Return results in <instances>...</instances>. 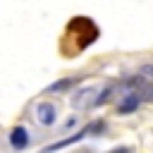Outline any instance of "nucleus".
Listing matches in <instances>:
<instances>
[{
  "instance_id": "nucleus-2",
  "label": "nucleus",
  "mask_w": 153,
  "mask_h": 153,
  "mask_svg": "<svg viewBox=\"0 0 153 153\" xmlns=\"http://www.w3.org/2000/svg\"><path fill=\"white\" fill-rule=\"evenodd\" d=\"M127 84L131 86V88H136V96L143 100H153V84H148V81H143V79H127Z\"/></svg>"
},
{
  "instance_id": "nucleus-1",
  "label": "nucleus",
  "mask_w": 153,
  "mask_h": 153,
  "mask_svg": "<svg viewBox=\"0 0 153 153\" xmlns=\"http://www.w3.org/2000/svg\"><path fill=\"white\" fill-rule=\"evenodd\" d=\"M55 117H57V110H55V105H53V103H41V105L36 108V120H38L43 127L53 124V122H55Z\"/></svg>"
},
{
  "instance_id": "nucleus-3",
  "label": "nucleus",
  "mask_w": 153,
  "mask_h": 153,
  "mask_svg": "<svg viewBox=\"0 0 153 153\" xmlns=\"http://www.w3.org/2000/svg\"><path fill=\"white\" fill-rule=\"evenodd\" d=\"M10 143H12L14 148H24V146L29 143V134H26V129H24V127H14V129L10 131Z\"/></svg>"
},
{
  "instance_id": "nucleus-5",
  "label": "nucleus",
  "mask_w": 153,
  "mask_h": 153,
  "mask_svg": "<svg viewBox=\"0 0 153 153\" xmlns=\"http://www.w3.org/2000/svg\"><path fill=\"white\" fill-rule=\"evenodd\" d=\"M96 93V88H86V91H79L74 98H72V105L74 108H84V105H88V103H93L91 100V96Z\"/></svg>"
},
{
  "instance_id": "nucleus-7",
  "label": "nucleus",
  "mask_w": 153,
  "mask_h": 153,
  "mask_svg": "<svg viewBox=\"0 0 153 153\" xmlns=\"http://www.w3.org/2000/svg\"><path fill=\"white\" fill-rule=\"evenodd\" d=\"M141 74L143 76H153V65H143L141 67Z\"/></svg>"
},
{
  "instance_id": "nucleus-6",
  "label": "nucleus",
  "mask_w": 153,
  "mask_h": 153,
  "mask_svg": "<svg viewBox=\"0 0 153 153\" xmlns=\"http://www.w3.org/2000/svg\"><path fill=\"white\" fill-rule=\"evenodd\" d=\"M76 81H79V76H72V79H62V81L53 84V86H50L48 91H50V93H55V91H67V88H72V86H74Z\"/></svg>"
},
{
  "instance_id": "nucleus-4",
  "label": "nucleus",
  "mask_w": 153,
  "mask_h": 153,
  "mask_svg": "<svg viewBox=\"0 0 153 153\" xmlns=\"http://www.w3.org/2000/svg\"><path fill=\"white\" fill-rule=\"evenodd\" d=\"M139 103H141V98L136 96V91H131V93H127V96H124V100L120 103V108H117V112H124V115H127V112H131V110H136V108H139Z\"/></svg>"
}]
</instances>
